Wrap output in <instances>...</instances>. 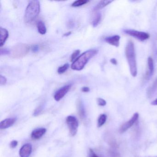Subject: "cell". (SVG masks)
Masks as SVG:
<instances>
[{"instance_id":"obj_1","label":"cell","mask_w":157,"mask_h":157,"mask_svg":"<svg viewBox=\"0 0 157 157\" xmlns=\"http://www.w3.org/2000/svg\"><path fill=\"white\" fill-rule=\"evenodd\" d=\"M125 53L131 75L132 77H136L137 74V68L135 46L132 41H129L128 42L125 49Z\"/></svg>"},{"instance_id":"obj_2","label":"cell","mask_w":157,"mask_h":157,"mask_svg":"<svg viewBox=\"0 0 157 157\" xmlns=\"http://www.w3.org/2000/svg\"><path fill=\"white\" fill-rule=\"evenodd\" d=\"M98 51L97 49H92L87 50L79 56L73 62L71 68L73 70L80 71L83 69L88 61L97 55Z\"/></svg>"},{"instance_id":"obj_3","label":"cell","mask_w":157,"mask_h":157,"mask_svg":"<svg viewBox=\"0 0 157 157\" xmlns=\"http://www.w3.org/2000/svg\"><path fill=\"white\" fill-rule=\"evenodd\" d=\"M40 4L38 1L30 2L25 10L24 15L25 22L30 23L35 20L40 13Z\"/></svg>"},{"instance_id":"obj_4","label":"cell","mask_w":157,"mask_h":157,"mask_svg":"<svg viewBox=\"0 0 157 157\" xmlns=\"http://www.w3.org/2000/svg\"><path fill=\"white\" fill-rule=\"evenodd\" d=\"M30 47L28 45L19 44L15 45L10 50V55L13 58H21L26 56L29 50Z\"/></svg>"},{"instance_id":"obj_5","label":"cell","mask_w":157,"mask_h":157,"mask_svg":"<svg viewBox=\"0 0 157 157\" xmlns=\"http://www.w3.org/2000/svg\"><path fill=\"white\" fill-rule=\"evenodd\" d=\"M66 122L68 127L70 134L72 136H74L78 132V121L75 117L69 116L66 119Z\"/></svg>"},{"instance_id":"obj_6","label":"cell","mask_w":157,"mask_h":157,"mask_svg":"<svg viewBox=\"0 0 157 157\" xmlns=\"http://www.w3.org/2000/svg\"><path fill=\"white\" fill-rule=\"evenodd\" d=\"M124 33L128 35L133 36L140 41H144L147 40L150 37V35L147 33L140 32L133 30H125Z\"/></svg>"},{"instance_id":"obj_7","label":"cell","mask_w":157,"mask_h":157,"mask_svg":"<svg viewBox=\"0 0 157 157\" xmlns=\"http://www.w3.org/2000/svg\"><path fill=\"white\" fill-rule=\"evenodd\" d=\"M139 117V114L138 113H134L133 116L128 121L124 123L120 126L119 130V132L120 133H124L128 130L138 120Z\"/></svg>"},{"instance_id":"obj_8","label":"cell","mask_w":157,"mask_h":157,"mask_svg":"<svg viewBox=\"0 0 157 157\" xmlns=\"http://www.w3.org/2000/svg\"><path fill=\"white\" fill-rule=\"evenodd\" d=\"M71 85H67L59 89L54 95V99L57 101H59L62 99L68 92L70 90Z\"/></svg>"},{"instance_id":"obj_9","label":"cell","mask_w":157,"mask_h":157,"mask_svg":"<svg viewBox=\"0 0 157 157\" xmlns=\"http://www.w3.org/2000/svg\"><path fill=\"white\" fill-rule=\"evenodd\" d=\"M32 152V145L29 143H27L21 147L19 151V154L21 157H29Z\"/></svg>"},{"instance_id":"obj_10","label":"cell","mask_w":157,"mask_h":157,"mask_svg":"<svg viewBox=\"0 0 157 157\" xmlns=\"http://www.w3.org/2000/svg\"><path fill=\"white\" fill-rule=\"evenodd\" d=\"M120 36L118 35H114L107 37L105 39L107 44L116 47H118L120 44Z\"/></svg>"},{"instance_id":"obj_11","label":"cell","mask_w":157,"mask_h":157,"mask_svg":"<svg viewBox=\"0 0 157 157\" xmlns=\"http://www.w3.org/2000/svg\"><path fill=\"white\" fill-rule=\"evenodd\" d=\"M47 129L44 128H36L34 129L31 134V137L34 140L41 138L46 132Z\"/></svg>"},{"instance_id":"obj_12","label":"cell","mask_w":157,"mask_h":157,"mask_svg":"<svg viewBox=\"0 0 157 157\" xmlns=\"http://www.w3.org/2000/svg\"><path fill=\"white\" fill-rule=\"evenodd\" d=\"M15 118H8L4 119L0 123V128L1 129H6L14 124L16 122Z\"/></svg>"},{"instance_id":"obj_13","label":"cell","mask_w":157,"mask_h":157,"mask_svg":"<svg viewBox=\"0 0 157 157\" xmlns=\"http://www.w3.org/2000/svg\"><path fill=\"white\" fill-rule=\"evenodd\" d=\"M148 71L146 73L145 79H148L154 72V63L152 58L149 57L147 60Z\"/></svg>"},{"instance_id":"obj_14","label":"cell","mask_w":157,"mask_h":157,"mask_svg":"<svg viewBox=\"0 0 157 157\" xmlns=\"http://www.w3.org/2000/svg\"><path fill=\"white\" fill-rule=\"evenodd\" d=\"M1 36H0V46L1 47L3 46L6 42V40L9 37V32L7 29L1 27Z\"/></svg>"},{"instance_id":"obj_15","label":"cell","mask_w":157,"mask_h":157,"mask_svg":"<svg viewBox=\"0 0 157 157\" xmlns=\"http://www.w3.org/2000/svg\"><path fill=\"white\" fill-rule=\"evenodd\" d=\"M78 111L79 115L80 117L81 118L85 119L86 118V113H85V109L82 102L81 101H78Z\"/></svg>"},{"instance_id":"obj_16","label":"cell","mask_w":157,"mask_h":157,"mask_svg":"<svg viewBox=\"0 0 157 157\" xmlns=\"http://www.w3.org/2000/svg\"><path fill=\"white\" fill-rule=\"evenodd\" d=\"M157 90V78L155 80L151 86L148 89L147 91V95L148 97L149 98L152 97V95L154 94Z\"/></svg>"},{"instance_id":"obj_17","label":"cell","mask_w":157,"mask_h":157,"mask_svg":"<svg viewBox=\"0 0 157 157\" xmlns=\"http://www.w3.org/2000/svg\"><path fill=\"white\" fill-rule=\"evenodd\" d=\"M101 20V14L99 12L95 13L94 14L92 20V25L93 27H96L100 23Z\"/></svg>"},{"instance_id":"obj_18","label":"cell","mask_w":157,"mask_h":157,"mask_svg":"<svg viewBox=\"0 0 157 157\" xmlns=\"http://www.w3.org/2000/svg\"><path fill=\"white\" fill-rule=\"evenodd\" d=\"M113 1H110V0H104V1H101L96 6L94 7V10L96 11L99 10H101L103 9L105 7L107 6V5L110 4V3L113 2Z\"/></svg>"},{"instance_id":"obj_19","label":"cell","mask_w":157,"mask_h":157,"mask_svg":"<svg viewBox=\"0 0 157 157\" xmlns=\"http://www.w3.org/2000/svg\"><path fill=\"white\" fill-rule=\"evenodd\" d=\"M37 28L38 33L40 34H45L47 32L46 27L44 22L42 21H39L37 23Z\"/></svg>"},{"instance_id":"obj_20","label":"cell","mask_w":157,"mask_h":157,"mask_svg":"<svg viewBox=\"0 0 157 157\" xmlns=\"http://www.w3.org/2000/svg\"><path fill=\"white\" fill-rule=\"evenodd\" d=\"M107 119V116L105 114H102L98 117V122H97V126L98 127L102 126L106 122Z\"/></svg>"},{"instance_id":"obj_21","label":"cell","mask_w":157,"mask_h":157,"mask_svg":"<svg viewBox=\"0 0 157 157\" xmlns=\"http://www.w3.org/2000/svg\"><path fill=\"white\" fill-rule=\"evenodd\" d=\"M89 2L90 1L88 0H78V1H76L73 2L71 4V6L72 7H80V6L87 4V3Z\"/></svg>"},{"instance_id":"obj_22","label":"cell","mask_w":157,"mask_h":157,"mask_svg":"<svg viewBox=\"0 0 157 157\" xmlns=\"http://www.w3.org/2000/svg\"><path fill=\"white\" fill-rule=\"evenodd\" d=\"M69 67V65L68 63L65 64L63 66H61L58 69V73L59 74H63V73H65Z\"/></svg>"},{"instance_id":"obj_23","label":"cell","mask_w":157,"mask_h":157,"mask_svg":"<svg viewBox=\"0 0 157 157\" xmlns=\"http://www.w3.org/2000/svg\"><path fill=\"white\" fill-rule=\"evenodd\" d=\"M80 53V51L79 50H76L73 52L71 57V62H74L78 57Z\"/></svg>"},{"instance_id":"obj_24","label":"cell","mask_w":157,"mask_h":157,"mask_svg":"<svg viewBox=\"0 0 157 157\" xmlns=\"http://www.w3.org/2000/svg\"><path fill=\"white\" fill-rule=\"evenodd\" d=\"M97 102L98 105L100 106H103L106 105V102L105 100L101 98H98L97 99Z\"/></svg>"},{"instance_id":"obj_25","label":"cell","mask_w":157,"mask_h":157,"mask_svg":"<svg viewBox=\"0 0 157 157\" xmlns=\"http://www.w3.org/2000/svg\"><path fill=\"white\" fill-rule=\"evenodd\" d=\"M88 157H101L98 156L93 150L90 148L89 149V154H88Z\"/></svg>"},{"instance_id":"obj_26","label":"cell","mask_w":157,"mask_h":157,"mask_svg":"<svg viewBox=\"0 0 157 157\" xmlns=\"http://www.w3.org/2000/svg\"><path fill=\"white\" fill-rule=\"evenodd\" d=\"M7 83V79L4 76L1 75L0 76V84L1 86L4 85Z\"/></svg>"},{"instance_id":"obj_27","label":"cell","mask_w":157,"mask_h":157,"mask_svg":"<svg viewBox=\"0 0 157 157\" xmlns=\"http://www.w3.org/2000/svg\"><path fill=\"white\" fill-rule=\"evenodd\" d=\"M1 55H10V50L8 49H6V48H4V49H2L1 48Z\"/></svg>"},{"instance_id":"obj_28","label":"cell","mask_w":157,"mask_h":157,"mask_svg":"<svg viewBox=\"0 0 157 157\" xmlns=\"http://www.w3.org/2000/svg\"><path fill=\"white\" fill-rule=\"evenodd\" d=\"M18 142L17 140H13L12 141H11L10 143V147L12 148H14L17 147V145H18Z\"/></svg>"},{"instance_id":"obj_29","label":"cell","mask_w":157,"mask_h":157,"mask_svg":"<svg viewBox=\"0 0 157 157\" xmlns=\"http://www.w3.org/2000/svg\"><path fill=\"white\" fill-rule=\"evenodd\" d=\"M39 46L37 45H34L33 46V47H32V51L34 52V53L38 52L39 51Z\"/></svg>"},{"instance_id":"obj_30","label":"cell","mask_w":157,"mask_h":157,"mask_svg":"<svg viewBox=\"0 0 157 157\" xmlns=\"http://www.w3.org/2000/svg\"><path fill=\"white\" fill-rule=\"evenodd\" d=\"M81 90L83 92H90V89L89 87H83L82 88Z\"/></svg>"},{"instance_id":"obj_31","label":"cell","mask_w":157,"mask_h":157,"mask_svg":"<svg viewBox=\"0 0 157 157\" xmlns=\"http://www.w3.org/2000/svg\"><path fill=\"white\" fill-rule=\"evenodd\" d=\"M41 107H39L38 108H37V109H36L35 111L34 112V115L35 116H37L38 115V113H41Z\"/></svg>"},{"instance_id":"obj_32","label":"cell","mask_w":157,"mask_h":157,"mask_svg":"<svg viewBox=\"0 0 157 157\" xmlns=\"http://www.w3.org/2000/svg\"><path fill=\"white\" fill-rule=\"evenodd\" d=\"M110 62H111V63H112V64H113V65H117V60L116 59H111V60H110Z\"/></svg>"},{"instance_id":"obj_33","label":"cell","mask_w":157,"mask_h":157,"mask_svg":"<svg viewBox=\"0 0 157 157\" xmlns=\"http://www.w3.org/2000/svg\"><path fill=\"white\" fill-rule=\"evenodd\" d=\"M151 104L153 105H157V98L155 99L154 101H152Z\"/></svg>"},{"instance_id":"obj_34","label":"cell","mask_w":157,"mask_h":157,"mask_svg":"<svg viewBox=\"0 0 157 157\" xmlns=\"http://www.w3.org/2000/svg\"><path fill=\"white\" fill-rule=\"evenodd\" d=\"M71 32H68V33H65V34L64 35V36H69L71 34Z\"/></svg>"},{"instance_id":"obj_35","label":"cell","mask_w":157,"mask_h":157,"mask_svg":"<svg viewBox=\"0 0 157 157\" xmlns=\"http://www.w3.org/2000/svg\"><path fill=\"white\" fill-rule=\"evenodd\" d=\"M157 157V156H155V157Z\"/></svg>"}]
</instances>
